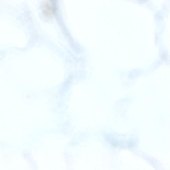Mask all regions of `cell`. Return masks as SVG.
Masks as SVG:
<instances>
[{
  "label": "cell",
  "instance_id": "6da1fadb",
  "mask_svg": "<svg viewBox=\"0 0 170 170\" xmlns=\"http://www.w3.org/2000/svg\"><path fill=\"white\" fill-rule=\"evenodd\" d=\"M44 11H45V13L47 15V16H51L54 13L53 9L51 5L49 4H47L45 5L44 7Z\"/></svg>",
  "mask_w": 170,
  "mask_h": 170
}]
</instances>
